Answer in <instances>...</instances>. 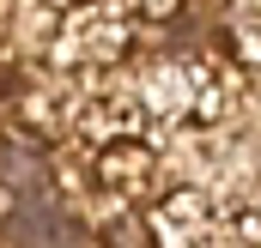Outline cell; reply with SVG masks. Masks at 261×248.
<instances>
[{
    "mask_svg": "<svg viewBox=\"0 0 261 248\" xmlns=\"http://www.w3.org/2000/svg\"><path fill=\"white\" fill-rule=\"evenodd\" d=\"M231 43H237V61L243 67H261V12H243L231 24Z\"/></svg>",
    "mask_w": 261,
    "mask_h": 248,
    "instance_id": "obj_5",
    "label": "cell"
},
{
    "mask_svg": "<svg viewBox=\"0 0 261 248\" xmlns=\"http://www.w3.org/2000/svg\"><path fill=\"white\" fill-rule=\"evenodd\" d=\"M152 236H158V248H225V218L200 188H176L158 200Z\"/></svg>",
    "mask_w": 261,
    "mask_h": 248,
    "instance_id": "obj_1",
    "label": "cell"
},
{
    "mask_svg": "<svg viewBox=\"0 0 261 248\" xmlns=\"http://www.w3.org/2000/svg\"><path fill=\"white\" fill-rule=\"evenodd\" d=\"M182 79H189V127H225L237 109H243V73L225 61H182Z\"/></svg>",
    "mask_w": 261,
    "mask_h": 248,
    "instance_id": "obj_2",
    "label": "cell"
},
{
    "mask_svg": "<svg viewBox=\"0 0 261 248\" xmlns=\"http://www.w3.org/2000/svg\"><path fill=\"white\" fill-rule=\"evenodd\" d=\"M225 230H231L237 242H255V248H261V182H249L237 200H231V218H225Z\"/></svg>",
    "mask_w": 261,
    "mask_h": 248,
    "instance_id": "obj_4",
    "label": "cell"
},
{
    "mask_svg": "<svg viewBox=\"0 0 261 248\" xmlns=\"http://www.w3.org/2000/svg\"><path fill=\"white\" fill-rule=\"evenodd\" d=\"M97 182L116 200L152 194L158 188V151H152V139H110V145H97Z\"/></svg>",
    "mask_w": 261,
    "mask_h": 248,
    "instance_id": "obj_3",
    "label": "cell"
}]
</instances>
